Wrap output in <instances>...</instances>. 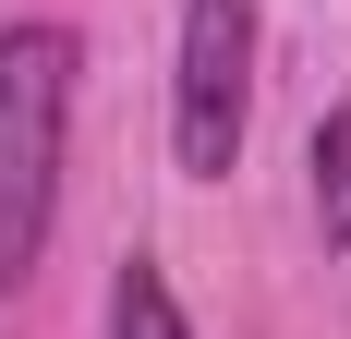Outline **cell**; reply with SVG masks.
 I'll return each mask as SVG.
<instances>
[{"label":"cell","mask_w":351,"mask_h":339,"mask_svg":"<svg viewBox=\"0 0 351 339\" xmlns=\"http://www.w3.org/2000/svg\"><path fill=\"white\" fill-rule=\"evenodd\" d=\"M73 25H0V291H25L61 218V158H73Z\"/></svg>","instance_id":"1"},{"label":"cell","mask_w":351,"mask_h":339,"mask_svg":"<svg viewBox=\"0 0 351 339\" xmlns=\"http://www.w3.org/2000/svg\"><path fill=\"white\" fill-rule=\"evenodd\" d=\"M243 134H254V0H182V61H170L182 182H230Z\"/></svg>","instance_id":"2"},{"label":"cell","mask_w":351,"mask_h":339,"mask_svg":"<svg viewBox=\"0 0 351 339\" xmlns=\"http://www.w3.org/2000/svg\"><path fill=\"white\" fill-rule=\"evenodd\" d=\"M109 339H194V315H182V291H170L158 255H121V279H109Z\"/></svg>","instance_id":"3"},{"label":"cell","mask_w":351,"mask_h":339,"mask_svg":"<svg viewBox=\"0 0 351 339\" xmlns=\"http://www.w3.org/2000/svg\"><path fill=\"white\" fill-rule=\"evenodd\" d=\"M303 170H315V242H327V255H351V97L315 121Z\"/></svg>","instance_id":"4"}]
</instances>
